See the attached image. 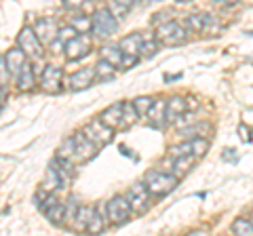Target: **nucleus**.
Returning a JSON list of instances; mask_svg holds the SVG:
<instances>
[{"label": "nucleus", "instance_id": "obj_1", "mask_svg": "<svg viewBox=\"0 0 253 236\" xmlns=\"http://www.w3.org/2000/svg\"><path fill=\"white\" fill-rule=\"evenodd\" d=\"M141 182H144L146 190L150 192L152 198H163V196L171 194L179 186V179L175 175H171V173L163 171V169H150Z\"/></svg>", "mask_w": 253, "mask_h": 236}, {"label": "nucleus", "instance_id": "obj_2", "mask_svg": "<svg viewBox=\"0 0 253 236\" xmlns=\"http://www.w3.org/2000/svg\"><path fill=\"white\" fill-rule=\"evenodd\" d=\"M154 38L158 44L163 46H177L188 42V30L184 28V23H179L177 19H167L156 26Z\"/></svg>", "mask_w": 253, "mask_h": 236}, {"label": "nucleus", "instance_id": "obj_3", "mask_svg": "<svg viewBox=\"0 0 253 236\" xmlns=\"http://www.w3.org/2000/svg\"><path fill=\"white\" fill-rule=\"evenodd\" d=\"M91 32L97 38H110L118 32V19L112 15V11L108 6L93 11L91 15Z\"/></svg>", "mask_w": 253, "mask_h": 236}, {"label": "nucleus", "instance_id": "obj_4", "mask_svg": "<svg viewBox=\"0 0 253 236\" xmlns=\"http://www.w3.org/2000/svg\"><path fill=\"white\" fill-rule=\"evenodd\" d=\"M131 215H133V211L129 207V202H126L125 194H116L106 202V222H108V226L121 228V226H125L126 222H129Z\"/></svg>", "mask_w": 253, "mask_h": 236}, {"label": "nucleus", "instance_id": "obj_5", "mask_svg": "<svg viewBox=\"0 0 253 236\" xmlns=\"http://www.w3.org/2000/svg\"><path fill=\"white\" fill-rule=\"evenodd\" d=\"M125 198H126V202H129V207H131V211H133L135 215H144L146 211L152 207V202H154L152 196H150V192L146 190L144 182L131 184L129 188H126Z\"/></svg>", "mask_w": 253, "mask_h": 236}, {"label": "nucleus", "instance_id": "obj_6", "mask_svg": "<svg viewBox=\"0 0 253 236\" xmlns=\"http://www.w3.org/2000/svg\"><path fill=\"white\" fill-rule=\"evenodd\" d=\"M17 46L26 53V57L32 59V61H41L42 55H44V44L38 40V36L34 34V30H32V26H26L19 32L17 36Z\"/></svg>", "mask_w": 253, "mask_h": 236}, {"label": "nucleus", "instance_id": "obj_7", "mask_svg": "<svg viewBox=\"0 0 253 236\" xmlns=\"http://www.w3.org/2000/svg\"><path fill=\"white\" fill-rule=\"evenodd\" d=\"M38 84L44 93L49 95H57V93L63 89V70L57 64H46L42 68V72L38 74Z\"/></svg>", "mask_w": 253, "mask_h": 236}, {"label": "nucleus", "instance_id": "obj_8", "mask_svg": "<svg viewBox=\"0 0 253 236\" xmlns=\"http://www.w3.org/2000/svg\"><path fill=\"white\" fill-rule=\"evenodd\" d=\"M209 152V139L207 137H194V139H181V144L171 146L167 156H181V154H192L196 158H205Z\"/></svg>", "mask_w": 253, "mask_h": 236}, {"label": "nucleus", "instance_id": "obj_9", "mask_svg": "<svg viewBox=\"0 0 253 236\" xmlns=\"http://www.w3.org/2000/svg\"><path fill=\"white\" fill-rule=\"evenodd\" d=\"M196 162H199V158L192 154H181V156H167V158L163 160V171L171 173V175H175L177 179L186 177L190 171H192L196 167Z\"/></svg>", "mask_w": 253, "mask_h": 236}, {"label": "nucleus", "instance_id": "obj_10", "mask_svg": "<svg viewBox=\"0 0 253 236\" xmlns=\"http://www.w3.org/2000/svg\"><path fill=\"white\" fill-rule=\"evenodd\" d=\"M184 28L188 32H196V34H215L219 30V23L211 13H192L186 17Z\"/></svg>", "mask_w": 253, "mask_h": 236}, {"label": "nucleus", "instance_id": "obj_11", "mask_svg": "<svg viewBox=\"0 0 253 236\" xmlns=\"http://www.w3.org/2000/svg\"><path fill=\"white\" fill-rule=\"evenodd\" d=\"M83 133H84V135L89 137L97 148H104V146H108L110 141L114 139V129H110L106 122H101L99 116L86 122L84 127H83Z\"/></svg>", "mask_w": 253, "mask_h": 236}, {"label": "nucleus", "instance_id": "obj_12", "mask_svg": "<svg viewBox=\"0 0 253 236\" xmlns=\"http://www.w3.org/2000/svg\"><path fill=\"white\" fill-rule=\"evenodd\" d=\"M93 42L86 34H76L68 42H63V53H66L68 61H81L91 53Z\"/></svg>", "mask_w": 253, "mask_h": 236}, {"label": "nucleus", "instance_id": "obj_13", "mask_svg": "<svg viewBox=\"0 0 253 236\" xmlns=\"http://www.w3.org/2000/svg\"><path fill=\"white\" fill-rule=\"evenodd\" d=\"M68 175H70V173L63 169V167H59L57 160L53 158V160L49 162V167H46V173H44L42 190H46V192H59L61 188L66 186Z\"/></svg>", "mask_w": 253, "mask_h": 236}, {"label": "nucleus", "instance_id": "obj_14", "mask_svg": "<svg viewBox=\"0 0 253 236\" xmlns=\"http://www.w3.org/2000/svg\"><path fill=\"white\" fill-rule=\"evenodd\" d=\"M72 139H74V164L89 162L93 156L97 154V150H99V148L95 146L83 131H76L72 135Z\"/></svg>", "mask_w": 253, "mask_h": 236}, {"label": "nucleus", "instance_id": "obj_15", "mask_svg": "<svg viewBox=\"0 0 253 236\" xmlns=\"http://www.w3.org/2000/svg\"><path fill=\"white\" fill-rule=\"evenodd\" d=\"M32 30H34V34L38 36V40L42 44H51L55 40V36H57L59 23L55 17H41L34 26H32Z\"/></svg>", "mask_w": 253, "mask_h": 236}, {"label": "nucleus", "instance_id": "obj_16", "mask_svg": "<svg viewBox=\"0 0 253 236\" xmlns=\"http://www.w3.org/2000/svg\"><path fill=\"white\" fill-rule=\"evenodd\" d=\"M106 228H108V222H106V202H101V204H97V207H91L89 219H86V226H84V232L101 234Z\"/></svg>", "mask_w": 253, "mask_h": 236}, {"label": "nucleus", "instance_id": "obj_17", "mask_svg": "<svg viewBox=\"0 0 253 236\" xmlns=\"http://www.w3.org/2000/svg\"><path fill=\"white\" fill-rule=\"evenodd\" d=\"M15 82H17V89L21 93H30L36 89V74H34V64H30L26 59L23 66L19 68L17 76H15Z\"/></svg>", "mask_w": 253, "mask_h": 236}, {"label": "nucleus", "instance_id": "obj_18", "mask_svg": "<svg viewBox=\"0 0 253 236\" xmlns=\"http://www.w3.org/2000/svg\"><path fill=\"white\" fill-rule=\"evenodd\" d=\"M91 84H95V72L93 68H81L68 78V89L70 91H84Z\"/></svg>", "mask_w": 253, "mask_h": 236}, {"label": "nucleus", "instance_id": "obj_19", "mask_svg": "<svg viewBox=\"0 0 253 236\" xmlns=\"http://www.w3.org/2000/svg\"><path fill=\"white\" fill-rule=\"evenodd\" d=\"M188 99L181 95H173L169 99H165V120L167 122H175L177 118L188 112Z\"/></svg>", "mask_w": 253, "mask_h": 236}, {"label": "nucleus", "instance_id": "obj_20", "mask_svg": "<svg viewBox=\"0 0 253 236\" xmlns=\"http://www.w3.org/2000/svg\"><path fill=\"white\" fill-rule=\"evenodd\" d=\"M141 42H144V32H133V34H126L125 38L118 40V49L123 51V55H129V57L139 59Z\"/></svg>", "mask_w": 253, "mask_h": 236}, {"label": "nucleus", "instance_id": "obj_21", "mask_svg": "<svg viewBox=\"0 0 253 236\" xmlns=\"http://www.w3.org/2000/svg\"><path fill=\"white\" fill-rule=\"evenodd\" d=\"M144 118L148 120V124L152 129H163L165 124H167V120H165V99L163 97H154L152 106H150L148 114Z\"/></svg>", "mask_w": 253, "mask_h": 236}, {"label": "nucleus", "instance_id": "obj_22", "mask_svg": "<svg viewBox=\"0 0 253 236\" xmlns=\"http://www.w3.org/2000/svg\"><path fill=\"white\" fill-rule=\"evenodd\" d=\"M99 120L106 122L110 129H123V101H116V104L108 106L99 114Z\"/></svg>", "mask_w": 253, "mask_h": 236}, {"label": "nucleus", "instance_id": "obj_23", "mask_svg": "<svg viewBox=\"0 0 253 236\" xmlns=\"http://www.w3.org/2000/svg\"><path fill=\"white\" fill-rule=\"evenodd\" d=\"M209 133H213V127L209 122H192L186 127H179V139H194V137H207Z\"/></svg>", "mask_w": 253, "mask_h": 236}, {"label": "nucleus", "instance_id": "obj_24", "mask_svg": "<svg viewBox=\"0 0 253 236\" xmlns=\"http://www.w3.org/2000/svg\"><path fill=\"white\" fill-rule=\"evenodd\" d=\"M26 59H28V57H26V53H23L19 46H15V49H9V51L4 53V61H6V68H9L11 78L17 76L19 68L23 66V61H26Z\"/></svg>", "mask_w": 253, "mask_h": 236}, {"label": "nucleus", "instance_id": "obj_25", "mask_svg": "<svg viewBox=\"0 0 253 236\" xmlns=\"http://www.w3.org/2000/svg\"><path fill=\"white\" fill-rule=\"evenodd\" d=\"M93 72H95V80L106 82V80H112V78L116 76V68L112 64H108L104 57H99L97 64L93 66Z\"/></svg>", "mask_w": 253, "mask_h": 236}, {"label": "nucleus", "instance_id": "obj_26", "mask_svg": "<svg viewBox=\"0 0 253 236\" xmlns=\"http://www.w3.org/2000/svg\"><path fill=\"white\" fill-rule=\"evenodd\" d=\"M99 57H104L108 64H112L116 70H121V61H123V51L118 49V44H104L99 49Z\"/></svg>", "mask_w": 253, "mask_h": 236}, {"label": "nucleus", "instance_id": "obj_27", "mask_svg": "<svg viewBox=\"0 0 253 236\" xmlns=\"http://www.w3.org/2000/svg\"><path fill=\"white\" fill-rule=\"evenodd\" d=\"M68 26H72L78 34H86L91 30V15L74 11V15H70V23H68Z\"/></svg>", "mask_w": 253, "mask_h": 236}, {"label": "nucleus", "instance_id": "obj_28", "mask_svg": "<svg viewBox=\"0 0 253 236\" xmlns=\"http://www.w3.org/2000/svg\"><path fill=\"white\" fill-rule=\"evenodd\" d=\"M91 207L93 204H81L76 211V217L72 226H70V230H78V232H84V226H86V219H89V213H91Z\"/></svg>", "mask_w": 253, "mask_h": 236}, {"label": "nucleus", "instance_id": "obj_29", "mask_svg": "<svg viewBox=\"0 0 253 236\" xmlns=\"http://www.w3.org/2000/svg\"><path fill=\"white\" fill-rule=\"evenodd\" d=\"M158 49H161V44H158V40L154 36H146L144 34V42H141V51H139V59H152L154 55L158 53Z\"/></svg>", "mask_w": 253, "mask_h": 236}, {"label": "nucleus", "instance_id": "obj_30", "mask_svg": "<svg viewBox=\"0 0 253 236\" xmlns=\"http://www.w3.org/2000/svg\"><path fill=\"white\" fill-rule=\"evenodd\" d=\"M55 158L68 160V162L74 164V139H72V135L61 141V146L57 148V154H55Z\"/></svg>", "mask_w": 253, "mask_h": 236}, {"label": "nucleus", "instance_id": "obj_31", "mask_svg": "<svg viewBox=\"0 0 253 236\" xmlns=\"http://www.w3.org/2000/svg\"><path fill=\"white\" fill-rule=\"evenodd\" d=\"M135 2H137V0H110L108 9L112 11V15L118 19V17H125V15L133 9V4H135Z\"/></svg>", "mask_w": 253, "mask_h": 236}, {"label": "nucleus", "instance_id": "obj_32", "mask_svg": "<svg viewBox=\"0 0 253 236\" xmlns=\"http://www.w3.org/2000/svg\"><path fill=\"white\" fill-rule=\"evenodd\" d=\"M232 234H236V236H251L253 234L251 217H236L232 222Z\"/></svg>", "mask_w": 253, "mask_h": 236}, {"label": "nucleus", "instance_id": "obj_33", "mask_svg": "<svg viewBox=\"0 0 253 236\" xmlns=\"http://www.w3.org/2000/svg\"><path fill=\"white\" fill-rule=\"evenodd\" d=\"M139 116L135 112L131 101H123V129H131L133 124H137Z\"/></svg>", "mask_w": 253, "mask_h": 236}, {"label": "nucleus", "instance_id": "obj_34", "mask_svg": "<svg viewBox=\"0 0 253 236\" xmlns=\"http://www.w3.org/2000/svg\"><path fill=\"white\" fill-rule=\"evenodd\" d=\"M78 207H81V202H78L76 198H68L66 202H63V226H66V228L72 226Z\"/></svg>", "mask_w": 253, "mask_h": 236}, {"label": "nucleus", "instance_id": "obj_35", "mask_svg": "<svg viewBox=\"0 0 253 236\" xmlns=\"http://www.w3.org/2000/svg\"><path fill=\"white\" fill-rule=\"evenodd\" d=\"M152 101H154V97H148V95H141V97H135L131 101L133 104V108H135V112H137V116L139 118H144L146 114H148V110H150V106H152Z\"/></svg>", "mask_w": 253, "mask_h": 236}, {"label": "nucleus", "instance_id": "obj_36", "mask_svg": "<svg viewBox=\"0 0 253 236\" xmlns=\"http://www.w3.org/2000/svg\"><path fill=\"white\" fill-rule=\"evenodd\" d=\"M11 82V74H9V68H6V61H4V55H0V86H4Z\"/></svg>", "mask_w": 253, "mask_h": 236}, {"label": "nucleus", "instance_id": "obj_37", "mask_svg": "<svg viewBox=\"0 0 253 236\" xmlns=\"http://www.w3.org/2000/svg\"><path fill=\"white\" fill-rule=\"evenodd\" d=\"M76 34H78V32H76L72 26H63V28L57 30V36H55V38H57V40H61V42H68L70 38L76 36Z\"/></svg>", "mask_w": 253, "mask_h": 236}, {"label": "nucleus", "instance_id": "obj_38", "mask_svg": "<svg viewBox=\"0 0 253 236\" xmlns=\"http://www.w3.org/2000/svg\"><path fill=\"white\" fill-rule=\"evenodd\" d=\"M61 2H63V9L68 11H81L86 4V0H61Z\"/></svg>", "mask_w": 253, "mask_h": 236}, {"label": "nucleus", "instance_id": "obj_39", "mask_svg": "<svg viewBox=\"0 0 253 236\" xmlns=\"http://www.w3.org/2000/svg\"><path fill=\"white\" fill-rule=\"evenodd\" d=\"M239 135H241V139L245 141V144H249V141H251V135H249V127H247V124H239Z\"/></svg>", "mask_w": 253, "mask_h": 236}, {"label": "nucleus", "instance_id": "obj_40", "mask_svg": "<svg viewBox=\"0 0 253 236\" xmlns=\"http://www.w3.org/2000/svg\"><path fill=\"white\" fill-rule=\"evenodd\" d=\"M6 99H9V95H6V89H4V86H0V112H2V108L6 106Z\"/></svg>", "mask_w": 253, "mask_h": 236}, {"label": "nucleus", "instance_id": "obj_41", "mask_svg": "<svg viewBox=\"0 0 253 236\" xmlns=\"http://www.w3.org/2000/svg\"><path fill=\"white\" fill-rule=\"evenodd\" d=\"M211 2H215L219 6H234V4H239L241 0H211Z\"/></svg>", "mask_w": 253, "mask_h": 236}, {"label": "nucleus", "instance_id": "obj_42", "mask_svg": "<svg viewBox=\"0 0 253 236\" xmlns=\"http://www.w3.org/2000/svg\"><path fill=\"white\" fill-rule=\"evenodd\" d=\"M179 78H181V74H167L165 80H179Z\"/></svg>", "mask_w": 253, "mask_h": 236}, {"label": "nucleus", "instance_id": "obj_43", "mask_svg": "<svg viewBox=\"0 0 253 236\" xmlns=\"http://www.w3.org/2000/svg\"><path fill=\"white\" fill-rule=\"evenodd\" d=\"M188 234H190V236H194V234H196V236H203V234H207V230H192V232H188Z\"/></svg>", "mask_w": 253, "mask_h": 236}, {"label": "nucleus", "instance_id": "obj_44", "mask_svg": "<svg viewBox=\"0 0 253 236\" xmlns=\"http://www.w3.org/2000/svg\"><path fill=\"white\" fill-rule=\"evenodd\" d=\"M175 2H190V0H175Z\"/></svg>", "mask_w": 253, "mask_h": 236}]
</instances>
